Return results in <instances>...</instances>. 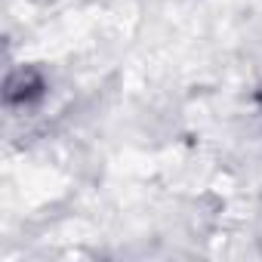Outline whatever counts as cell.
Segmentation results:
<instances>
[{
    "mask_svg": "<svg viewBox=\"0 0 262 262\" xmlns=\"http://www.w3.org/2000/svg\"><path fill=\"white\" fill-rule=\"evenodd\" d=\"M43 93V83H40V77L34 74V71H16L10 80H7V102L10 105H25V102H31V99H37Z\"/></svg>",
    "mask_w": 262,
    "mask_h": 262,
    "instance_id": "1",
    "label": "cell"
}]
</instances>
